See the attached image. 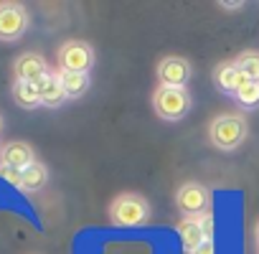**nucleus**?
<instances>
[{
  "label": "nucleus",
  "mask_w": 259,
  "mask_h": 254,
  "mask_svg": "<svg viewBox=\"0 0 259 254\" xmlns=\"http://www.w3.org/2000/svg\"><path fill=\"white\" fill-rule=\"evenodd\" d=\"M246 133H249L246 117L239 114V112L219 114V117H213L211 124H208V140H211V145L219 148V150H224V153L236 150V148L246 140Z\"/></svg>",
  "instance_id": "f257e3e1"
},
{
  "label": "nucleus",
  "mask_w": 259,
  "mask_h": 254,
  "mask_svg": "<svg viewBox=\"0 0 259 254\" xmlns=\"http://www.w3.org/2000/svg\"><path fill=\"white\" fill-rule=\"evenodd\" d=\"M107 214H109V221L114 226L130 229V226H145L150 221V216H153V208H150V203H148L145 196L127 191V193L114 196V201L109 203V211Z\"/></svg>",
  "instance_id": "f03ea898"
},
{
  "label": "nucleus",
  "mask_w": 259,
  "mask_h": 254,
  "mask_svg": "<svg viewBox=\"0 0 259 254\" xmlns=\"http://www.w3.org/2000/svg\"><path fill=\"white\" fill-rule=\"evenodd\" d=\"M191 92L188 87L176 89V87H158L153 92V109L160 119L165 122H178L191 112Z\"/></svg>",
  "instance_id": "7ed1b4c3"
},
{
  "label": "nucleus",
  "mask_w": 259,
  "mask_h": 254,
  "mask_svg": "<svg viewBox=\"0 0 259 254\" xmlns=\"http://www.w3.org/2000/svg\"><path fill=\"white\" fill-rule=\"evenodd\" d=\"M92 66H94V49L87 41H66L59 49V69L61 71L89 74Z\"/></svg>",
  "instance_id": "20e7f679"
},
{
  "label": "nucleus",
  "mask_w": 259,
  "mask_h": 254,
  "mask_svg": "<svg viewBox=\"0 0 259 254\" xmlns=\"http://www.w3.org/2000/svg\"><path fill=\"white\" fill-rule=\"evenodd\" d=\"M176 203L186 216H203L211 208V191L201 183H183L176 193Z\"/></svg>",
  "instance_id": "39448f33"
},
{
  "label": "nucleus",
  "mask_w": 259,
  "mask_h": 254,
  "mask_svg": "<svg viewBox=\"0 0 259 254\" xmlns=\"http://www.w3.org/2000/svg\"><path fill=\"white\" fill-rule=\"evenodd\" d=\"M28 31V13L21 3H0V41H18Z\"/></svg>",
  "instance_id": "423d86ee"
},
{
  "label": "nucleus",
  "mask_w": 259,
  "mask_h": 254,
  "mask_svg": "<svg viewBox=\"0 0 259 254\" xmlns=\"http://www.w3.org/2000/svg\"><path fill=\"white\" fill-rule=\"evenodd\" d=\"M191 61L183 59V56H165L160 64H158V81L160 87H176V89H183L191 79Z\"/></svg>",
  "instance_id": "0eeeda50"
},
{
  "label": "nucleus",
  "mask_w": 259,
  "mask_h": 254,
  "mask_svg": "<svg viewBox=\"0 0 259 254\" xmlns=\"http://www.w3.org/2000/svg\"><path fill=\"white\" fill-rule=\"evenodd\" d=\"M31 163H36V153L28 143H21V140H13L8 143L3 150H0V165H8V168H16V171H26Z\"/></svg>",
  "instance_id": "6e6552de"
},
{
  "label": "nucleus",
  "mask_w": 259,
  "mask_h": 254,
  "mask_svg": "<svg viewBox=\"0 0 259 254\" xmlns=\"http://www.w3.org/2000/svg\"><path fill=\"white\" fill-rule=\"evenodd\" d=\"M36 84V89H38V94H41V104L44 107H51V109H56V107H61L69 97H66V92H64V87H61V79H59V71L54 74V71H49L46 76H41L38 81H33Z\"/></svg>",
  "instance_id": "1a4fd4ad"
},
{
  "label": "nucleus",
  "mask_w": 259,
  "mask_h": 254,
  "mask_svg": "<svg viewBox=\"0 0 259 254\" xmlns=\"http://www.w3.org/2000/svg\"><path fill=\"white\" fill-rule=\"evenodd\" d=\"M213 81H216V87H219L221 92L236 94V92H239L246 81H251V79H249L246 74H241L234 61H226V64H219V66L213 69Z\"/></svg>",
  "instance_id": "9d476101"
},
{
  "label": "nucleus",
  "mask_w": 259,
  "mask_h": 254,
  "mask_svg": "<svg viewBox=\"0 0 259 254\" xmlns=\"http://www.w3.org/2000/svg\"><path fill=\"white\" fill-rule=\"evenodd\" d=\"M49 74V64L41 54H23L16 61V81H38Z\"/></svg>",
  "instance_id": "9b49d317"
},
{
  "label": "nucleus",
  "mask_w": 259,
  "mask_h": 254,
  "mask_svg": "<svg viewBox=\"0 0 259 254\" xmlns=\"http://www.w3.org/2000/svg\"><path fill=\"white\" fill-rule=\"evenodd\" d=\"M178 234H181V241H183V246H186L188 254H191L193 249H198V246L208 239L206 231H203V226H201V219H198V216H186V219H181Z\"/></svg>",
  "instance_id": "f8f14e48"
},
{
  "label": "nucleus",
  "mask_w": 259,
  "mask_h": 254,
  "mask_svg": "<svg viewBox=\"0 0 259 254\" xmlns=\"http://www.w3.org/2000/svg\"><path fill=\"white\" fill-rule=\"evenodd\" d=\"M49 183V168L44 165V163H31L26 171H23V181H21V188L26 191V193H36V191H41L44 186Z\"/></svg>",
  "instance_id": "ddd939ff"
},
{
  "label": "nucleus",
  "mask_w": 259,
  "mask_h": 254,
  "mask_svg": "<svg viewBox=\"0 0 259 254\" xmlns=\"http://www.w3.org/2000/svg\"><path fill=\"white\" fill-rule=\"evenodd\" d=\"M59 79H61V87H64L69 99H79L89 89V74H76V71H61L59 69Z\"/></svg>",
  "instance_id": "4468645a"
},
{
  "label": "nucleus",
  "mask_w": 259,
  "mask_h": 254,
  "mask_svg": "<svg viewBox=\"0 0 259 254\" xmlns=\"http://www.w3.org/2000/svg\"><path fill=\"white\" fill-rule=\"evenodd\" d=\"M13 99H16V104L23 107V109H36V107H41V94H38V89H36L33 81H16V84H13Z\"/></svg>",
  "instance_id": "2eb2a0df"
},
{
  "label": "nucleus",
  "mask_w": 259,
  "mask_h": 254,
  "mask_svg": "<svg viewBox=\"0 0 259 254\" xmlns=\"http://www.w3.org/2000/svg\"><path fill=\"white\" fill-rule=\"evenodd\" d=\"M236 69L241 74H246L251 81H259V51H244L234 59Z\"/></svg>",
  "instance_id": "dca6fc26"
},
{
  "label": "nucleus",
  "mask_w": 259,
  "mask_h": 254,
  "mask_svg": "<svg viewBox=\"0 0 259 254\" xmlns=\"http://www.w3.org/2000/svg\"><path fill=\"white\" fill-rule=\"evenodd\" d=\"M234 97L244 109H254L259 104V81H246Z\"/></svg>",
  "instance_id": "f3484780"
},
{
  "label": "nucleus",
  "mask_w": 259,
  "mask_h": 254,
  "mask_svg": "<svg viewBox=\"0 0 259 254\" xmlns=\"http://www.w3.org/2000/svg\"><path fill=\"white\" fill-rule=\"evenodd\" d=\"M0 178H3V181H8L11 186H18V188H21L23 171H16V168H8V165H0Z\"/></svg>",
  "instance_id": "a211bd4d"
},
{
  "label": "nucleus",
  "mask_w": 259,
  "mask_h": 254,
  "mask_svg": "<svg viewBox=\"0 0 259 254\" xmlns=\"http://www.w3.org/2000/svg\"><path fill=\"white\" fill-rule=\"evenodd\" d=\"M191 254H216V244H213V239H206L198 249H193Z\"/></svg>",
  "instance_id": "6ab92c4d"
},
{
  "label": "nucleus",
  "mask_w": 259,
  "mask_h": 254,
  "mask_svg": "<svg viewBox=\"0 0 259 254\" xmlns=\"http://www.w3.org/2000/svg\"><path fill=\"white\" fill-rule=\"evenodd\" d=\"M221 8H229V11H234V8H241V3H221Z\"/></svg>",
  "instance_id": "aec40b11"
},
{
  "label": "nucleus",
  "mask_w": 259,
  "mask_h": 254,
  "mask_svg": "<svg viewBox=\"0 0 259 254\" xmlns=\"http://www.w3.org/2000/svg\"><path fill=\"white\" fill-rule=\"evenodd\" d=\"M254 239H256V244H259V221H256V226H254Z\"/></svg>",
  "instance_id": "412c9836"
},
{
  "label": "nucleus",
  "mask_w": 259,
  "mask_h": 254,
  "mask_svg": "<svg viewBox=\"0 0 259 254\" xmlns=\"http://www.w3.org/2000/svg\"><path fill=\"white\" fill-rule=\"evenodd\" d=\"M0 130H3V117H0Z\"/></svg>",
  "instance_id": "4be33fe9"
}]
</instances>
